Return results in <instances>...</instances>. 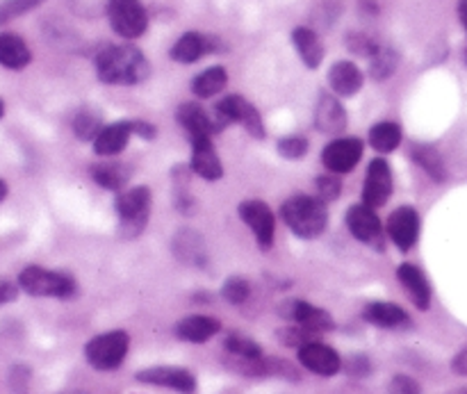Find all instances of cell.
I'll use <instances>...</instances> for the list:
<instances>
[{
	"label": "cell",
	"mask_w": 467,
	"mask_h": 394,
	"mask_svg": "<svg viewBox=\"0 0 467 394\" xmlns=\"http://www.w3.org/2000/svg\"><path fill=\"white\" fill-rule=\"evenodd\" d=\"M96 73L105 85H140L150 76V64L135 46H108L96 55Z\"/></svg>",
	"instance_id": "obj_1"
},
{
	"label": "cell",
	"mask_w": 467,
	"mask_h": 394,
	"mask_svg": "<svg viewBox=\"0 0 467 394\" xmlns=\"http://www.w3.org/2000/svg\"><path fill=\"white\" fill-rule=\"evenodd\" d=\"M283 222L301 240H315L328 226V213L322 199L308 194H295L283 203Z\"/></svg>",
	"instance_id": "obj_2"
},
{
	"label": "cell",
	"mask_w": 467,
	"mask_h": 394,
	"mask_svg": "<svg viewBox=\"0 0 467 394\" xmlns=\"http://www.w3.org/2000/svg\"><path fill=\"white\" fill-rule=\"evenodd\" d=\"M18 285L32 296H53V299H71L76 295V281L68 274L48 272L44 267H26L18 274Z\"/></svg>",
	"instance_id": "obj_3"
},
{
	"label": "cell",
	"mask_w": 467,
	"mask_h": 394,
	"mask_svg": "<svg viewBox=\"0 0 467 394\" xmlns=\"http://www.w3.org/2000/svg\"><path fill=\"white\" fill-rule=\"evenodd\" d=\"M119 231L123 237H137L149 223L150 214V190L149 187H132L119 192L117 196Z\"/></svg>",
	"instance_id": "obj_4"
},
{
	"label": "cell",
	"mask_w": 467,
	"mask_h": 394,
	"mask_svg": "<svg viewBox=\"0 0 467 394\" xmlns=\"http://www.w3.org/2000/svg\"><path fill=\"white\" fill-rule=\"evenodd\" d=\"M128 349H130V337H128V333L109 331L87 342L85 358L99 372H112V369H117L123 363Z\"/></svg>",
	"instance_id": "obj_5"
},
{
	"label": "cell",
	"mask_w": 467,
	"mask_h": 394,
	"mask_svg": "<svg viewBox=\"0 0 467 394\" xmlns=\"http://www.w3.org/2000/svg\"><path fill=\"white\" fill-rule=\"evenodd\" d=\"M214 112H217V132L223 130L228 123H240L246 132H249L254 140H265V126L263 117H260L258 109L240 94H231L226 98L219 100L214 105Z\"/></svg>",
	"instance_id": "obj_6"
},
{
	"label": "cell",
	"mask_w": 467,
	"mask_h": 394,
	"mask_svg": "<svg viewBox=\"0 0 467 394\" xmlns=\"http://www.w3.org/2000/svg\"><path fill=\"white\" fill-rule=\"evenodd\" d=\"M108 18L112 30L123 39H140L149 27V14L140 0H109Z\"/></svg>",
	"instance_id": "obj_7"
},
{
	"label": "cell",
	"mask_w": 467,
	"mask_h": 394,
	"mask_svg": "<svg viewBox=\"0 0 467 394\" xmlns=\"http://www.w3.org/2000/svg\"><path fill=\"white\" fill-rule=\"evenodd\" d=\"M237 213H240L242 222L251 228L255 242L260 244V249L265 251L272 249L274 233H276V222H274V213L269 210V205L263 203V201L249 199V201H242Z\"/></svg>",
	"instance_id": "obj_8"
},
{
	"label": "cell",
	"mask_w": 467,
	"mask_h": 394,
	"mask_svg": "<svg viewBox=\"0 0 467 394\" xmlns=\"http://www.w3.org/2000/svg\"><path fill=\"white\" fill-rule=\"evenodd\" d=\"M360 158H363V140H358V137H340L322 150L324 167L336 176L354 171Z\"/></svg>",
	"instance_id": "obj_9"
},
{
	"label": "cell",
	"mask_w": 467,
	"mask_h": 394,
	"mask_svg": "<svg viewBox=\"0 0 467 394\" xmlns=\"http://www.w3.org/2000/svg\"><path fill=\"white\" fill-rule=\"evenodd\" d=\"M347 226H349L351 235L363 244H369L372 249L383 251V226L379 214L368 203L351 205L347 213Z\"/></svg>",
	"instance_id": "obj_10"
},
{
	"label": "cell",
	"mask_w": 467,
	"mask_h": 394,
	"mask_svg": "<svg viewBox=\"0 0 467 394\" xmlns=\"http://www.w3.org/2000/svg\"><path fill=\"white\" fill-rule=\"evenodd\" d=\"M281 317H285L287 322H295L296 327L308 328V331L313 333L333 331V328H336V322H333V317L327 313V310L317 308V306L313 304H306V301H299V299L283 301Z\"/></svg>",
	"instance_id": "obj_11"
},
{
	"label": "cell",
	"mask_w": 467,
	"mask_h": 394,
	"mask_svg": "<svg viewBox=\"0 0 467 394\" xmlns=\"http://www.w3.org/2000/svg\"><path fill=\"white\" fill-rule=\"evenodd\" d=\"M388 237L395 242V246L400 251H410L418 244L420 237V214L418 210L410 208V205H401L395 213L390 214L386 226Z\"/></svg>",
	"instance_id": "obj_12"
},
{
	"label": "cell",
	"mask_w": 467,
	"mask_h": 394,
	"mask_svg": "<svg viewBox=\"0 0 467 394\" xmlns=\"http://www.w3.org/2000/svg\"><path fill=\"white\" fill-rule=\"evenodd\" d=\"M392 194V171L388 167V162L383 158H377L369 162L368 176H365L363 185V203H368L369 208H381L390 201Z\"/></svg>",
	"instance_id": "obj_13"
},
{
	"label": "cell",
	"mask_w": 467,
	"mask_h": 394,
	"mask_svg": "<svg viewBox=\"0 0 467 394\" xmlns=\"http://www.w3.org/2000/svg\"><path fill=\"white\" fill-rule=\"evenodd\" d=\"M192 141V171L203 181H219L223 176L222 160L213 144V135L190 137Z\"/></svg>",
	"instance_id": "obj_14"
},
{
	"label": "cell",
	"mask_w": 467,
	"mask_h": 394,
	"mask_svg": "<svg viewBox=\"0 0 467 394\" xmlns=\"http://www.w3.org/2000/svg\"><path fill=\"white\" fill-rule=\"evenodd\" d=\"M299 363L319 377H336L342 369V358L337 356V351L317 340L299 347Z\"/></svg>",
	"instance_id": "obj_15"
},
{
	"label": "cell",
	"mask_w": 467,
	"mask_h": 394,
	"mask_svg": "<svg viewBox=\"0 0 467 394\" xmlns=\"http://www.w3.org/2000/svg\"><path fill=\"white\" fill-rule=\"evenodd\" d=\"M137 381L149 383V386H160V388H171V390L192 394L196 390V378L194 374L187 372L181 368H150L137 372Z\"/></svg>",
	"instance_id": "obj_16"
},
{
	"label": "cell",
	"mask_w": 467,
	"mask_h": 394,
	"mask_svg": "<svg viewBox=\"0 0 467 394\" xmlns=\"http://www.w3.org/2000/svg\"><path fill=\"white\" fill-rule=\"evenodd\" d=\"M315 128L322 135H340L347 128V112L336 96L324 91L315 108Z\"/></svg>",
	"instance_id": "obj_17"
},
{
	"label": "cell",
	"mask_w": 467,
	"mask_h": 394,
	"mask_svg": "<svg viewBox=\"0 0 467 394\" xmlns=\"http://www.w3.org/2000/svg\"><path fill=\"white\" fill-rule=\"evenodd\" d=\"M397 278H400V283L404 285L410 301H413L420 310H429V306H431V285H429L422 269L415 267V264L410 263H404L397 269Z\"/></svg>",
	"instance_id": "obj_18"
},
{
	"label": "cell",
	"mask_w": 467,
	"mask_h": 394,
	"mask_svg": "<svg viewBox=\"0 0 467 394\" xmlns=\"http://www.w3.org/2000/svg\"><path fill=\"white\" fill-rule=\"evenodd\" d=\"M132 135H135V132H132V121L109 123V126H105L103 130L99 132V137L94 140V153L100 155V158L119 155L126 149Z\"/></svg>",
	"instance_id": "obj_19"
},
{
	"label": "cell",
	"mask_w": 467,
	"mask_h": 394,
	"mask_svg": "<svg viewBox=\"0 0 467 394\" xmlns=\"http://www.w3.org/2000/svg\"><path fill=\"white\" fill-rule=\"evenodd\" d=\"M328 85L337 96L349 98V96L358 94L363 89V71L349 59H340L328 71Z\"/></svg>",
	"instance_id": "obj_20"
},
{
	"label": "cell",
	"mask_w": 467,
	"mask_h": 394,
	"mask_svg": "<svg viewBox=\"0 0 467 394\" xmlns=\"http://www.w3.org/2000/svg\"><path fill=\"white\" fill-rule=\"evenodd\" d=\"M219 328H222L219 319L208 317V315H192L176 324V337L192 342V345H203L210 337L217 336Z\"/></svg>",
	"instance_id": "obj_21"
},
{
	"label": "cell",
	"mask_w": 467,
	"mask_h": 394,
	"mask_svg": "<svg viewBox=\"0 0 467 394\" xmlns=\"http://www.w3.org/2000/svg\"><path fill=\"white\" fill-rule=\"evenodd\" d=\"M292 41H295V48L299 53L301 62L308 68H319L324 62V44L319 39V35L310 27H295L292 32Z\"/></svg>",
	"instance_id": "obj_22"
},
{
	"label": "cell",
	"mask_w": 467,
	"mask_h": 394,
	"mask_svg": "<svg viewBox=\"0 0 467 394\" xmlns=\"http://www.w3.org/2000/svg\"><path fill=\"white\" fill-rule=\"evenodd\" d=\"M213 50V41L199 32H185L176 44L171 46V59L181 64H194L199 62L203 55Z\"/></svg>",
	"instance_id": "obj_23"
},
{
	"label": "cell",
	"mask_w": 467,
	"mask_h": 394,
	"mask_svg": "<svg viewBox=\"0 0 467 394\" xmlns=\"http://www.w3.org/2000/svg\"><path fill=\"white\" fill-rule=\"evenodd\" d=\"M363 317L368 319L369 324L381 328H409L410 317L406 315L404 308L395 304H388V301H377V304H369L365 308Z\"/></svg>",
	"instance_id": "obj_24"
},
{
	"label": "cell",
	"mask_w": 467,
	"mask_h": 394,
	"mask_svg": "<svg viewBox=\"0 0 467 394\" xmlns=\"http://www.w3.org/2000/svg\"><path fill=\"white\" fill-rule=\"evenodd\" d=\"M32 62V53L27 48L26 41L12 32H3L0 35V67L12 68V71H21Z\"/></svg>",
	"instance_id": "obj_25"
},
{
	"label": "cell",
	"mask_w": 467,
	"mask_h": 394,
	"mask_svg": "<svg viewBox=\"0 0 467 394\" xmlns=\"http://www.w3.org/2000/svg\"><path fill=\"white\" fill-rule=\"evenodd\" d=\"M178 123L187 130V135H214L217 126H214L213 119L205 114V109L199 103H182L176 112Z\"/></svg>",
	"instance_id": "obj_26"
},
{
	"label": "cell",
	"mask_w": 467,
	"mask_h": 394,
	"mask_svg": "<svg viewBox=\"0 0 467 394\" xmlns=\"http://www.w3.org/2000/svg\"><path fill=\"white\" fill-rule=\"evenodd\" d=\"M89 173L103 190L112 192H123L128 178H130V169L119 162H99L89 169Z\"/></svg>",
	"instance_id": "obj_27"
},
{
	"label": "cell",
	"mask_w": 467,
	"mask_h": 394,
	"mask_svg": "<svg viewBox=\"0 0 467 394\" xmlns=\"http://www.w3.org/2000/svg\"><path fill=\"white\" fill-rule=\"evenodd\" d=\"M228 85V73L223 67H210L205 71H201L199 76L192 80V91L199 98H213L217 96L223 87Z\"/></svg>",
	"instance_id": "obj_28"
},
{
	"label": "cell",
	"mask_w": 467,
	"mask_h": 394,
	"mask_svg": "<svg viewBox=\"0 0 467 394\" xmlns=\"http://www.w3.org/2000/svg\"><path fill=\"white\" fill-rule=\"evenodd\" d=\"M410 155H413L415 162H418L420 167H422L424 171L429 173V178H431V181H436V182H445L447 181L445 160H442V155L438 153L433 146L415 144L413 150H410Z\"/></svg>",
	"instance_id": "obj_29"
},
{
	"label": "cell",
	"mask_w": 467,
	"mask_h": 394,
	"mask_svg": "<svg viewBox=\"0 0 467 394\" xmlns=\"http://www.w3.org/2000/svg\"><path fill=\"white\" fill-rule=\"evenodd\" d=\"M173 251H176L178 260L190 264H203L205 263V246L203 240H201L196 233L182 231L176 235V242H173Z\"/></svg>",
	"instance_id": "obj_30"
},
{
	"label": "cell",
	"mask_w": 467,
	"mask_h": 394,
	"mask_svg": "<svg viewBox=\"0 0 467 394\" xmlns=\"http://www.w3.org/2000/svg\"><path fill=\"white\" fill-rule=\"evenodd\" d=\"M369 144L377 153H392L401 144V128L395 121H381L369 130Z\"/></svg>",
	"instance_id": "obj_31"
},
{
	"label": "cell",
	"mask_w": 467,
	"mask_h": 394,
	"mask_svg": "<svg viewBox=\"0 0 467 394\" xmlns=\"http://www.w3.org/2000/svg\"><path fill=\"white\" fill-rule=\"evenodd\" d=\"M400 67V55L390 46H379L377 53L369 57V73L374 80H388Z\"/></svg>",
	"instance_id": "obj_32"
},
{
	"label": "cell",
	"mask_w": 467,
	"mask_h": 394,
	"mask_svg": "<svg viewBox=\"0 0 467 394\" xmlns=\"http://www.w3.org/2000/svg\"><path fill=\"white\" fill-rule=\"evenodd\" d=\"M226 351L237 360H258L263 358V349L254 340L244 336H228Z\"/></svg>",
	"instance_id": "obj_33"
},
{
	"label": "cell",
	"mask_w": 467,
	"mask_h": 394,
	"mask_svg": "<svg viewBox=\"0 0 467 394\" xmlns=\"http://www.w3.org/2000/svg\"><path fill=\"white\" fill-rule=\"evenodd\" d=\"M100 130H103V126H100L99 114L89 112V109H85V112H80L73 119V132H76L82 141H94Z\"/></svg>",
	"instance_id": "obj_34"
},
{
	"label": "cell",
	"mask_w": 467,
	"mask_h": 394,
	"mask_svg": "<svg viewBox=\"0 0 467 394\" xmlns=\"http://www.w3.org/2000/svg\"><path fill=\"white\" fill-rule=\"evenodd\" d=\"M251 295L249 281H244L242 276H231L222 287V296L233 306H242Z\"/></svg>",
	"instance_id": "obj_35"
},
{
	"label": "cell",
	"mask_w": 467,
	"mask_h": 394,
	"mask_svg": "<svg viewBox=\"0 0 467 394\" xmlns=\"http://www.w3.org/2000/svg\"><path fill=\"white\" fill-rule=\"evenodd\" d=\"M41 3H44V0H5V3L0 5V23L14 21V18L23 16V14L39 7Z\"/></svg>",
	"instance_id": "obj_36"
},
{
	"label": "cell",
	"mask_w": 467,
	"mask_h": 394,
	"mask_svg": "<svg viewBox=\"0 0 467 394\" xmlns=\"http://www.w3.org/2000/svg\"><path fill=\"white\" fill-rule=\"evenodd\" d=\"M308 140L301 135H287L278 141V153L285 160H301L308 153Z\"/></svg>",
	"instance_id": "obj_37"
},
{
	"label": "cell",
	"mask_w": 467,
	"mask_h": 394,
	"mask_svg": "<svg viewBox=\"0 0 467 394\" xmlns=\"http://www.w3.org/2000/svg\"><path fill=\"white\" fill-rule=\"evenodd\" d=\"M347 46H349L351 53L363 55V57H372L381 44H379L377 39H372L369 35H365V32H351V35L347 36Z\"/></svg>",
	"instance_id": "obj_38"
},
{
	"label": "cell",
	"mask_w": 467,
	"mask_h": 394,
	"mask_svg": "<svg viewBox=\"0 0 467 394\" xmlns=\"http://www.w3.org/2000/svg\"><path fill=\"white\" fill-rule=\"evenodd\" d=\"M278 337H281L283 345L287 347H304L308 345V342H313V331H308V328L304 327H290L283 328V331L278 333Z\"/></svg>",
	"instance_id": "obj_39"
},
{
	"label": "cell",
	"mask_w": 467,
	"mask_h": 394,
	"mask_svg": "<svg viewBox=\"0 0 467 394\" xmlns=\"http://www.w3.org/2000/svg\"><path fill=\"white\" fill-rule=\"evenodd\" d=\"M315 185H317L319 199L322 201H336L342 192V182L336 173H331V176H319Z\"/></svg>",
	"instance_id": "obj_40"
},
{
	"label": "cell",
	"mask_w": 467,
	"mask_h": 394,
	"mask_svg": "<svg viewBox=\"0 0 467 394\" xmlns=\"http://www.w3.org/2000/svg\"><path fill=\"white\" fill-rule=\"evenodd\" d=\"M388 394H420V386L410 377L400 374V377L392 378L390 388H388Z\"/></svg>",
	"instance_id": "obj_41"
},
{
	"label": "cell",
	"mask_w": 467,
	"mask_h": 394,
	"mask_svg": "<svg viewBox=\"0 0 467 394\" xmlns=\"http://www.w3.org/2000/svg\"><path fill=\"white\" fill-rule=\"evenodd\" d=\"M132 132L144 137V140H153L155 137V128L149 121H140V119H132Z\"/></svg>",
	"instance_id": "obj_42"
},
{
	"label": "cell",
	"mask_w": 467,
	"mask_h": 394,
	"mask_svg": "<svg viewBox=\"0 0 467 394\" xmlns=\"http://www.w3.org/2000/svg\"><path fill=\"white\" fill-rule=\"evenodd\" d=\"M451 369H454L456 374H461V377H467V347L451 360Z\"/></svg>",
	"instance_id": "obj_43"
},
{
	"label": "cell",
	"mask_w": 467,
	"mask_h": 394,
	"mask_svg": "<svg viewBox=\"0 0 467 394\" xmlns=\"http://www.w3.org/2000/svg\"><path fill=\"white\" fill-rule=\"evenodd\" d=\"M16 299V287L12 283L0 281V304H7V301Z\"/></svg>",
	"instance_id": "obj_44"
},
{
	"label": "cell",
	"mask_w": 467,
	"mask_h": 394,
	"mask_svg": "<svg viewBox=\"0 0 467 394\" xmlns=\"http://www.w3.org/2000/svg\"><path fill=\"white\" fill-rule=\"evenodd\" d=\"M354 368H349L351 369V374H356V377H363V374H368L369 372V365H368V360L365 358H354Z\"/></svg>",
	"instance_id": "obj_45"
},
{
	"label": "cell",
	"mask_w": 467,
	"mask_h": 394,
	"mask_svg": "<svg viewBox=\"0 0 467 394\" xmlns=\"http://www.w3.org/2000/svg\"><path fill=\"white\" fill-rule=\"evenodd\" d=\"M459 18L467 32V0H459ZM465 64H467V48H465Z\"/></svg>",
	"instance_id": "obj_46"
},
{
	"label": "cell",
	"mask_w": 467,
	"mask_h": 394,
	"mask_svg": "<svg viewBox=\"0 0 467 394\" xmlns=\"http://www.w3.org/2000/svg\"><path fill=\"white\" fill-rule=\"evenodd\" d=\"M5 196H7V182L0 181V203L5 201Z\"/></svg>",
	"instance_id": "obj_47"
},
{
	"label": "cell",
	"mask_w": 467,
	"mask_h": 394,
	"mask_svg": "<svg viewBox=\"0 0 467 394\" xmlns=\"http://www.w3.org/2000/svg\"><path fill=\"white\" fill-rule=\"evenodd\" d=\"M3 114H5V105H3V100H0V119H3Z\"/></svg>",
	"instance_id": "obj_48"
},
{
	"label": "cell",
	"mask_w": 467,
	"mask_h": 394,
	"mask_svg": "<svg viewBox=\"0 0 467 394\" xmlns=\"http://www.w3.org/2000/svg\"><path fill=\"white\" fill-rule=\"evenodd\" d=\"M67 394H85V392H67Z\"/></svg>",
	"instance_id": "obj_49"
}]
</instances>
